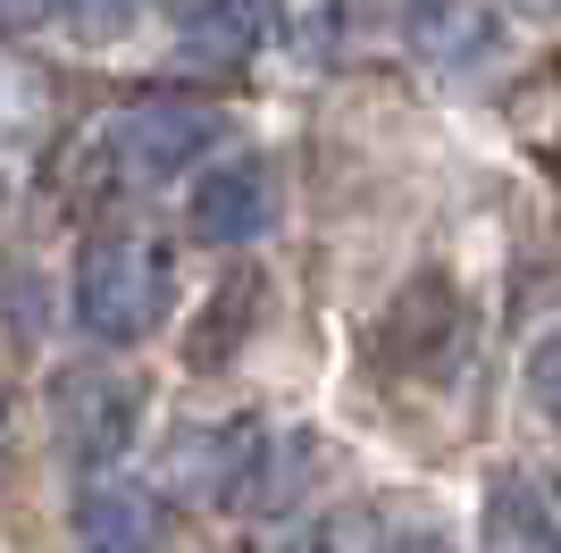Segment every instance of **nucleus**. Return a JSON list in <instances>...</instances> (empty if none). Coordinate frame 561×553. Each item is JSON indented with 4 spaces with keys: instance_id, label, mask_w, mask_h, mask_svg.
<instances>
[{
    "instance_id": "2",
    "label": "nucleus",
    "mask_w": 561,
    "mask_h": 553,
    "mask_svg": "<svg viewBox=\"0 0 561 553\" xmlns=\"http://www.w3.org/2000/svg\"><path fill=\"white\" fill-rule=\"evenodd\" d=\"M135 419H142V377L135 369H68L50 386V428H59V453L76 470H110L126 444H135Z\"/></svg>"
},
{
    "instance_id": "8",
    "label": "nucleus",
    "mask_w": 561,
    "mask_h": 553,
    "mask_svg": "<svg viewBox=\"0 0 561 553\" xmlns=\"http://www.w3.org/2000/svg\"><path fill=\"white\" fill-rule=\"evenodd\" d=\"M402 34H411V50H420L427 68H461V59H478L494 43V18L478 0H411Z\"/></svg>"
},
{
    "instance_id": "10",
    "label": "nucleus",
    "mask_w": 561,
    "mask_h": 553,
    "mask_svg": "<svg viewBox=\"0 0 561 553\" xmlns=\"http://www.w3.org/2000/svg\"><path fill=\"white\" fill-rule=\"evenodd\" d=\"M486 553H561V520L528 478L486 486Z\"/></svg>"
},
{
    "instance_id": "15",
    "label": "nucleus",
    "mask_w": 561,
    "mask_h": 553,
    "mask_svg": "<svg viewBox=\"0 0 561 553\" xmlns=\"http://www.w3.org/2000/svg\"><path fill=\"white\" fill-rule=\"evenodd\" d=\"M0 411H9V403H0Z\"/></svg>"
},
{
    "instance_id": "9",
    "label": "nucleus",
    "mask_w": 561,
    "mask_h": 553,
    "mask_svg": "<svg viewBox=\"0 0 561 553\" xmlns=\"http://www.w3.org/2000/svg\"><path fill=\"white\" fill-rule=\"evenodd\" d=\"M260 25H268V0H193L185 9V59H202V68H243L260 50Z\"/></svg>"
},
{
    "instance_id": "13",
    "label": "nucleus",
    "mask_w": 561,
    "mask_h": 553,
    "mask_svg": "<svg viewBox=\"0 0 561 553\" xmlns=\"http://www.w3.org/2000/svg\"><path fill=\"white\" fill-rule=\"evenodd\" d=\"M59 0H0V34H25V25H43Z\"/></svg>"
},
{
    "instance_id": "14",
    "label": "nucleus",
    "mask_w": 561,
    "mask_h": 553,
    "mask_svg": "<svg viewBox=\"0 0 561 553\" xmlns=\"http://www.w3.org/2000/svg\"><path fill=\"white\" fill-rule=\"evenodd\" d=\"M168 9H193V0H168Z\"/></svg>"
},
{
    "instance_id": "1",
    "label": "nucleus",
    "mask_w": 561,
    "mask_h": 553,
    "mask_svg": "<svg viewBox=\"0 0 561 553\" xmlns=\"http://www.w3.org/2000/svg\"><path fill=\"white\" fill-rule=\"evenodd\" d=\"M168 294H176L168 244H151L135 227L84 235V252H76V327L93 345H142L168 319Z\"/></svg>"
},
{
    "instance_id": "11",
    "label": "nucleus",
    "mask_w": 561,
    "mask_h": 553,
    "mask_svg": "<svg viewBox=\"0 0 561 553\" xmlns=\"http://www.w3.org/2000/svg\"><path fill=\"white\" fill-rule=\"evenodd\" d=\"M68 18L84 25V43H117L142 18V0H68Z\"/></svg>"
},
{
    "instance_id": "4",
    "label": "nucleus",
    "mask_w": 561,
    "mask_h": 553,
    "mask_svg": "<svg viewBox=\"0 0 561 553\" xmlns=\"http://www.w3.org/2000/svg\"><path fill=\"white\" fill-rule=\"evenodd\" d=\"M185 218H193L202 244H252V235H268V218H277V177H268V160L210 168V177L193 184Z\"/></svg>"
},
{
    "instance_id": "5",
    "label": "nucleus",
    "mask_w": 561,
    "mask_h": 553,
    "mask_svg": "<svg viewBox=\"0 0 561 553\" xmlns=\"http://www.w3.org/2000/svg\"><path fill=\"white\" fill-rule=\"evenodd\" d=\"M168 486L243 504V486H260V428H202V437H176L168 444Z\"/></svg>"
},
{
    "instance_id": "3",
    "label": "nucleus",
    "mask_w": 561,
    "mask_h": 553,
    "mask_svg": "<svg viewBox=\"0 0 561 553\" xmlns=\"http://www.w3.org/2000/svg\"><path fill=\"white\" fill-rule=\"evenodd\" d=\"M218 143H227V110L193 101V92H160V101L117 117V160L135 168V177H176V168H193Z\"/></svg>"
},
{
    "instance_id": "7",
    "label": "nucleus",
    "mask_w": 561,
    "mask_h": 553,
    "mask_svg": "<svg viewBox=\"0 0 561 553\" xmlns=\"http://www.w3.org/2000/svg\"><path fill=\"white\" fill-rule=\"evenodd\" d=\"M285 553H445L436 537H402L386 511L369 504H344V511H319L310 529L285 537Z\"/></svg>"
},
{
    "instance_id": "12",
    "label": "nucleus",
    "mask_w": 561,
    "mask_h": 553,
    "mask_svg": "<svg viewBox=\"0 0 561 553\" xmlns=\"http://www.w3.org/2000/svg\"><path fill=\"white\" fill-rule=\"evenodd\" d=\"M528 394H537L545 419H561V336H545V345L528 352Z\"/></svg>"
},
{
    "instance_id": "6",
    "label": "nucleus",
    "mask_w": 561,
    "mask_h": 553,
    "mask_svg": "<svg viewBox=\"0 0 561 553\" xmlns=\"http://www.w3.org/2000/svg\"><path fill=\"white\" fill-rule=\"evenodd\" d=\"M76 537H84V553H160L168 520L160 504L142 495V486H84V504H76Z\"/></svg>"
}]
</instances>
